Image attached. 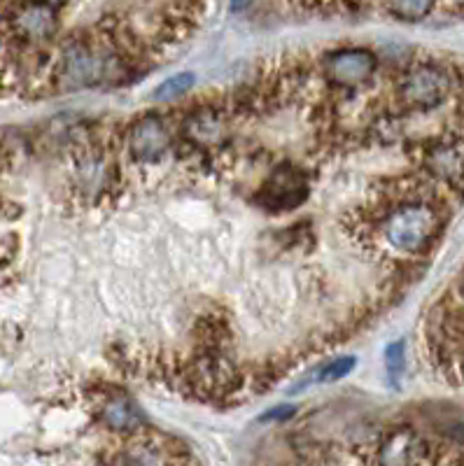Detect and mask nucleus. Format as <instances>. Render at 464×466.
<instances>
[{"label":"nucleus","instance_id":"nucleus-15","mask_svg":"<svg viewBox=\"0 0 464 466\" xmlns=\"http://www.w3.org/2000/svg\"><path fill=\"white\" fill-rule=\"evenodd\" d=\"M355 364H357L355 357H338V360L329 361L317 378H320V382H336L341 380V378H348L350 373H353Z\"/></svg>","mask_w":464,"mask_h":466},{"label":"nucleus","instance_id":"nucleus-14","mask_svg":"<svg viewBox=\"0 0 464 466\" xmlns=\"http://www.w3.org/2000/svg\"><path fill=\"white\" fill-rule=\"evenodd\" d=\"M437 0H387L392 15L401 22H420L434 10Z\"/></svg>","mask_w":464,"mask_h":466},{"label":"nucleus","instance_id":"nucleus-4","mask_svg":"<svg viewBox=\"0 0 464 466\" xmlns=\"http://www.w3.org/2000/svg\"><path fill=\"white\" fill-rule=\"evenodd\" d=\"M108 66H110V61L106 58V54H100L89 43L73 40L58 54L57 68H54V82L61 91L94 86L106 80Z\"/></svg>","mask_w":464,"mask_h":466},{"label":"nucleus","instance_id":"nucleus-16","mask_svg":"<svg viewBox=\"0 0 464 466\" xmlns=\"http://www.w3.org/2000/svg\"><path fill=\"white\" fill-rule=\"evenodd\" d=\"M407 345L404 340H397V343H390L386 348V366L390 378H399L401 371H404V364H407Z\"/></svg>","mask_w":464,"mask_h":466},{"label":"nucleus","instance_id":"nucleus-9","mask_svg":"<svg viewBox=\"0 0 464 466\" xmlns=\"http://www.w3.org/2000/svg\"><path fill=\"white\" fill-rule=\"evenodd\" d=\"M182 133L196 147H217L227 138V119L215 107H199L185 119Z\"/></svg>","mask_w":464,"mask_h":466},{"label":"nucleus","instance_id":"nucleus-18","mask_svg":"<svg viewBox=\"0 0 464 466\" xmlns=\"http://www.w3.org/2000/svg\"><path fill=\"white\" fill-rule=\"evenodd\" d=\"M453 3H455V7H458V10L464 12V0H453Z\"/></svg>","mask_w":464,"mask_h":466},{"label":"nucleus","instance_id":"nucleus-10","mask_svg":"<svg viewBox=\"0 0 464 466\" xmlns=\"http://www.w3.org/2000/svg\"><path fill=\"white\" fill-rule=\"evenodd\" d=\"M100 422L117 434H133L143 427V413L127 397H112L100 408Z\"/></svg>","mask_w":464,"mask_h":466},{"label":"nucleus","instance_id":"nucleus-11","mask_svg":"<svg viewBox=\"0 0 464 466\" xmlns=\"http://www.w3.org/2000/svg\"><path fill=\"white\" fill-rule=\"evenodd\" d=\"M108 180H110V168L108 161L100 154H87L82 157L75 168V182H77L82 194H100L106 191Z\"/></svg>","mask_w":464,"mask_h":466},{"label":"nucleus","instance_id":"nucleus-13","mask_svg":"<svg viewBox=\"0 0 464 466\" xmlns=\"http://www.w3.org/2000/svg\"><path fill=\"white\" fill-rule=\"evenodd\" d=\"M196 85L194 73H178L170 75L169 80H164L157 89L152 91L154 101H175V98H182V96L190 94Z\"/></svg>","mask_w":464,"mask_h":466},{"label":"nucleus","instance_id":"nucleus-7","mask_svg":"<svg viewBox=\"0 0 464 466\" xmlns=\"http://www.w3.org/2000/svg\"><path fill=\"white\" fill-rule=\"evenodd\" d=\"M308 197V182L306 175L296 170L294 166H280L273 175H271L266 185L259 189L257 203L271 212L292 210V208L301 206Z\"/></svg>","mask_w":464,"mask_h":466},{"label":"nucleus","instance_id":"nucleus-6","mask_svg":"<svg viewBox=\"0 0 464 466\" xmlns=\"http://www.w3.org/2000/svg\"><path fill=\"white\" fill-rule=\"evenodd\" d=\"M170 143H173V138H170L169 127L157 115L136 119L127 133L129 154L140 164H154V161L164 159L170 149Z\"/></svg>","mask_w":464,"mask_h":466},{"label":"nucleus","instance_id":"nucleus-19","mask_svg":"<svg viewBox=\"0 0 464 466\" xmlns=\"http://www.w3.org/2000/svg\"><path fill=\"white\" fill-rule=\"evenodd\" d=\"M462 373H464V366H462Z\"/></svg>","mask_w":464,"mask_h":466},{"label":"nucleus","instance_id":"nucleus-17","mask_svg":"<svg viewBox=\"0 0 464 466\" xmlns=\"http://www.w3.org/2000/svg\"><path fill=\"white\" fill-rule=\"evenodd\" d=\"M294 413H296L294 406H278V408H273V410H269V413H266L262 420H287V418H292Z\"/></svg>","mask_w":464,"mask_h":466},{"label":"nucleus","instance_id":"nucleus-12","mask_svg":"<svg viewBox=\"0 0 464 466\" xmlns=\"http://www.w3.org/2000/svg\"><path fill=\"white\" fill-rule=\"evenodd\" d=\"M462 154L450 145H438L428 154V168L443 180H455L462 175Z\"/></svg>","mask_w":464,"mask_h":466},{"label":"nucleus","instance_id":"nucleus-5","mask_svg":"<svg viewBox=\"0 0 464 466\" xmlns=\"http://www.w3.org/2000/svg\"><path fill=\"white\" fill-rule=\"evenodd\" d=\"M376 68H378V58L374 52L362 47H348L329 54L327 61H325V77H327L329 85L353 89V86L371 80Z\"/></svg>","mask_w":464,"mask_h":466},{"label":"nucleus","instance_id":"nucleus-3","mask_svg":"<svg viewBox=\"0 0 464 466\" xmlns=\"http://www.w3.org/2000/svg\"><path fill=\"white\" fill-rule=\"evenodd\" d=\"M453 89V77L438 64H418L401 75L397 96L407 110L428 112L441 106Z\"/></svg>","mask_w":464,"mask_h":466},{"label":"nucleus","instance_id":"nucleus-1","mask_svg":"<svg viewBox=\"0 0 464 466\" xmlns=\"http://www.w3.org/2000/svg\"><path fill=\"white\" fill-rule=\"evenodd\" d=\"M441 228V218L432 206L420 201H407L387 210L380 231L387 245L407 255H416L432 245Z\"/></svg>","mask_w":464,"mask_h":466},{"label":"nucleus","instance_id":"nucleus-8","mask_svg":"<svg viewBox=\"0 0 464 466\" xmlns=\"http://www.w3.org/2000/svg\"><path fill=\"white\" fill-rule=\"evenodd\" d=\"M425 443L413 430H395L383 439L376 452L378 466H416L422 460Z\"/></svg>","mask_w":464,"mask_h":466},{"label":"nucleus","instance_id":"nucleus-2","mask_svg":"<svg viewBox=\"0 0 464 466\" xmlns=\"http://www.w3.org/2000/svg\"><path fill=\"white\" fill-rule=\"evenodd\" d=\"M58 31V12L47 0H12L3 12V37L16 47H40Z\"/></svg>","mask_w":464,"mask_h":466}]
</instances>
